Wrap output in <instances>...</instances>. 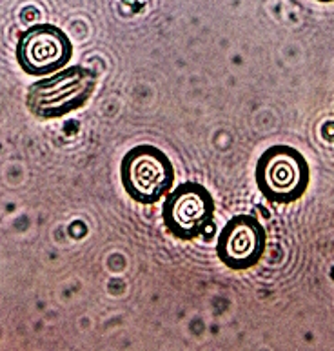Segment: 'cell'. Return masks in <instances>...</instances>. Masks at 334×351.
<instances>
[{"instance_id": "5b68a950", "label": "cell", "mask_w": 334, "mask_h": 351, "mask_svg": "<svg viewBox=\"0 0 334 351\" xmlns=\"http://www.w3.org/2000/svg\"><path fill=\"white\" fill-rule=\"evenodd\" d=\"M266 230L250 215H236L218 237V258L231 269H247L258 264L266 250Z\"/></svg>"}, {"instance_id": "7a4b0ae2", "label": "cell", "mask_w": 334, "mask_h": 351, "mask_svg": "<svg viewBox=\"0 0 334 351\" xmlns=\"http://www.w3.org/2000/svg\"><path fill=\"white\" fill-rule=\"evenodd\" d=\"M125 193L140 204H155L171 191L175 169L166 153L142 144L125 153L120 166Z\"/></svg>"}, {"instance_id": "277c9868", "label": "cell", "mask_w": 334, "mask_h": 351, "mask_svg": "<svg viewBox=\"0 0 334 351\" xmlns=\"http://www.w3.org/2000/svg\"><path fill=\"white\" fill-rule=\"evenodd\" d=\"M71 43L66 33L51 24H38L22 35L16 58L27 75H49L64 68L71 58Z\"/></svg>"}, {"instance_id": "6da1fadb", "label": "cell", "mask_w": 334, "mask_h": 351, "mask_svg": "<svg viewBox=\"0 0 334 351\" xmlns=\"http://www.w3.org/2000/svg\"><path fill=\"white\" fill-rule=\"evenodd\" d=\"M256 186L269 202L291 204L311 182V169L302 153L291 146H272L256 162Z\"/></svg>"}, {"instance_id": "3957f363", "label": "cell", "mask_w": 334, "mask_h": 351, "mask_svg": "<svg viewBox=\"0 0 334 351\" xmlns=\"http://www.w3.org/2000/svg\"><path fill=\"white\" fill-rule=\"evenodd\" d=\"M166 228L177 239H194L202 235L214 215L213 197L204 186L183 182L172 189L164 204Z\"/></svg>"}, {"instance_id": "8992f818", "label": "cell", "mask_w": 334, "mask_h": 351, "mask_svg": "<svg viewBox=\"0 0 334 351\" xmlns=\"http://www.w3.org/2000/svg\"><path fill=\"white\" fill-rule=\"evenodd\" d=\"M318 2H334V0H318Z\"/></svg>"}]
</instances>
